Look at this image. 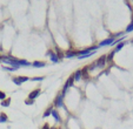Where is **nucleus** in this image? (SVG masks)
<instances>
[{
	"label": "nucleus",
	"instance_id": "obj_1",
	"mask_svg": "<svg viewBox=\"0 0 133 129\" xmlns=\"http://www.w3.org/2000/svg\"><path fill=\"white\" fill-rule=\"evenodd\" d=\"M1 61L8 63L11 67H13L15 69H18L21 66H31V63L26 60H17V59H14L12 57H1Z\"/></svg>",
	"mask_w": 133,
	"mask_h": 129
},
{
	"label": "nucleus",
	"instance_id": "obj_2",
	"mask_svg": "<svg viewBox=\"0 0 133 129\" xmlns=\"http://www.w3.org/2000/svg\"><path fill=\"white\" fill-rule=\"evenodd\" d=\"M64 96L63 94L57 95V98L54 99V107L55 108H63L64 107Z\"/></svg>",
	"mask_w": 133,
	"mask_h": 129
},
{
	"label": "nucleus",
	"instance_id": "obj_3",
	"mask_svg": "<svg viewBox=\"0 0 133 129\" xmlns=\"http://www.w3.org/2000/svg\"><path fill=\"white\" fill-rule=\"evenodd\" d=\"M73 83H74V77L73 76H71V77H68V80L66 81V83H65V86L63 88V92H61V94L63 95H65L66 94V92L71 88V87L73 86Z\"/></svg>",
	"mask_w": 133,
	"mask_h": 129
},
{
	"label": "nucleus",
	"instance_id": "obj_4",
	"mask_svg": "<svg viewBox=\"0 0 133 129\" xmlns=\"http://www.w3.org/2000/svg\"><path fill=\"white\" fill-rule=\"evenodd\" d=\"M12 80H13V82L17 85V86H20L21 83H24V82L28 81L29 77H27V76H17V77H13Z\"/></svg>",
	"mask_w": 133,
	"mask_h": 129
},
{
	"label": "nucleus",
	"instance_id": "obj_5",
	"mask_svg": "<svg viewBox=\"0 0 133 129\" xmlns=\"http://www.w3.org/2000/svg\"><path fill=\"white\" fill-rule=\"evenodd\" d=\"M106 62H107V57H106V55H104V57H99V59H98V61H97L95 66H97V67H105Z\"/></svg>",
	"mask_w": 133,
	"mask_h": 129
},
{
	"label": "nucleus",
	"instance_id": "obj_6",
	"mask_svg": "<svg viewBox=\"0 0 133 129\" xmlns=\"http://www.w3.org/2000/svg\"><path fill=\"white\" fill-rule=\"evenodd\" d=\"M40 93H41V92H40V89H34L33 92H31V93H29L28 99H29V100H35V99L40 95Z\"/></svg>",
	"mask_w": 133,
	"mask_h": 129
},
{
	"label": "nucleus",
	"instance_id": "obj_7",
	"mask_svg": "<svg viewBox=\"0 0 133 129\" xmlns=\"http://www.w3.org/2000/svg\"><path fill=\"white\" fill-rule=\"evenodd\" d=\"M46 55H47V57H51V60H52L53 62H58V61L60 60V57H58L57 54H54V53L52 52V51H48V52L46 53Z\"/></svg>",
	"mask_w": 133,
	"mask_h": 129
},
{
	"label": "nucleus",
	"instance_id": "obj_8",
	"mask_svg": "<svg viewBox=\"0 0 133 129\" xmlns=\"http://www.w3.org/2000/svg\"><path fill=\"white\" fill-rule=\"evenodd\" d=\"M114 38H110V39H106V40H104V41H101V42L99 43V47H103V46H110V45H112V43L114 42Z\"/></svg>",
	"mask_w": 133,
	"mask_h": 129
},
{
	"label": "nucleus",
	"instance_id": "obj_9",
	"mask_svg": "<svg viewBox=\"0 0 133 129\" xmlns=\"http://www.w3.org/2000/svg\"><path fill=\"white\" fill-rule=\"evenodd\" d=\"M51 115L53 116V119L55 120V121H57V122H59V123L61 122V117H60V114L58 113V110H57V109H53V110H52V114H51Z\"/></svg>",
	"mask_w": 133,
	"mask_h": 129
},
{
	"label": "nucleus",
	"instance_id": "obj_10",
	"mask_svg": "<svg viewBox=\"0 0 133 129\" xmlns=\"http://www.w3.org/2000/svg\"><path fill=\"white\" fill-rule=\"evenodd\" d=\"M73 77H74V81H79V80H81V77H82V72H81L80 69H78L77 72L74 73Z\"/></svg>",
	"mask_w": 133,
	"mask_h": 129
},
{
	"label": "nucleus",
	"instance_id": "obj_11",
	"mask_svg": "<svg viewBox=\"0 0 133 129\" xmlns=\"http://www.w3.org/2000/svg\"><path fill=\"white\" fill-rule=\"evenodd\" d=\"M8 122V116L5 113H0V123H6Z\"/></svg>",
	"mask_w": 133,
	"mask_h": 129
},
{
	"label": "nucleus",
	"instance_id": "obj_12",
	"mask_svg": "<svg viewBox=\"0 0 133 129\" xmlns=\"http://www.w3.org/2000/svg\"><path fill=\"white\" fill-rule=\"evenodd\" d=\"M32 66H33V67H37V68H41V67H45L46 63H45V62H41V61H34V62L32 63Z\"/></svg>",
	"mask_w": 133,
	"mask_h": 129
},
{
	"label": "nucleus",
	"instance_id": "obj_13",
	"mask_svg": "<svg viewBox=\"0 0 133 129\" xmlns=\"http://www.w3.org/2000/svg\"><path fill=\"white\" fill-rule=\"evenodd\" d=\"M52 110H53V107H50V108H47V109L45 110V113H44V115H42V117H44V119L48 117L50 115L52 114Z\"/></svg>",
	"mask_w": 133,
	"mask_h": 129
},
{
	"label": "nucleus",
	"instance_id": "obj_14",
	"mask_svg": "<svg viewBox=\"0 0 133 129\" xmlns=\"http://www.w3.org/2000/svg\"><path fill=\"white\" fill-rule=\"evenodd\" d=\"M11 104V99H5L4 101H1V107H8Z\"/></svg>",
	"mask_w": 133,
	"mask_h": 129
},
{
	"label": "nucleus",
	"instance_id": "obj_15",
	"mask_svg": "<svg viewBox=\"0 0 133 129\" xmlns=\"http://www.w3.org/2000/svg\"><path fill=\"white\" fill-rule=\"evenodd\" d=\"M125 45H126V41H121L120 43H118V45H117V48L114 49V52H118V51H120V49H121V48L125 46Z\"/></svg>",
	"mask_w": 133,
	"mask_h": 129
},
{
	"label": "nucleus",
	"instance_id": "obj_16",
	"mask_svg": "<svg viewBox=\"0 0 133 129\" xmlns=\"http://www.w3.org/2000/svg\"><path fill=\"white\" fill-rule=\"evenodd\" d=\"M65 57H77V52H66V53H65Z\"/></svg>",
	"mask_w": 133,
	"mask_h": 129
},
{
	"label": "nucleus",
	"instance_id": "obj_17",
	"mask_svg": "<svg viewBox=\"0 0 133 129\" xmlns=\"http://www.w3.org/2000/svg\"><path fill=\"white\" fill-rule=\"evenodd\" d=\"M133 31V21L127 26V28H126V33H130V32H132Z\"/></svg>",
	"mask_w": 133,
	"mask_h": 129
},
{
	"label": "nucleus",
	"instance_id": "obj_18",
	"mask_svg": "<svg viewBox=\"0 0 133 129\" xmlns=\"http://www.w3.org/2000/svg\"><path fill=\"white\" fill-rule=\"evenodd\" d=\"M5 99H7V98H6L5 92H1V90H0V101H4Z\"/></svg>",
	"mask_w": 133,
	"mask_h": 129
},
{
	"label": "nucleus",
	"instance_id": "obj_19",
	"mask_svg": "<svg viewBox=\"0 0 133 129\" xmlns=\"http://www.w3.org/2000/svg\"><path fill=\"white\" fill-rule=\"evenodd\" d=\"M114 53H116V52H114V51H112V52L108 54V57H107V61H111V60H112V57H113V55H114Z\"/></svg>",
	"mask_w": 133,
	"mask_h": 129
},
{
	"label": "nucleus",
	"instance_id": "obj_20",
	"mask_svg": "<svg viewBox=\"0 0 133 129\" xmlns=\"http://www.w3.org/2000/svg\"><path fill=\"white\" fill-rule=\"evenodd\" d=\"M32 81H42L44 80V77L42 76H37V77H33V79H31Z\"/></svg>",
	"mask_w": 133,
	"mask_h": 129
},
{
	"label": "nucleus",
	"instance_id": "obj_21",
	"mask_svg": "<svg viewBox=\"0 0 133 129\" xmlns=\"http://www.w3.org/2000/svg\"><path fill=\"white\" fill-rule=\"evenodd\" d=\"M4 69H6V71H8V72H15V71H17L13 67H4Z\"/></svg>",
	"mask_w": 133,
	"mask_h": 129
},
{
	"label": "nucleus",
	"instance_id": "obj_22",
	"mask_svg": "<svg viewBox=\"0 0 133 129\" xmlns=\"http://www.w3.org/2000/svg\"><path fill=\"white\" fill-rule=\"evenodd\" d=\"M25 103H26V104H33V103H34V100H29V99H27V100L25 101Z\"/></svg>",
	"mask_w": 133,
	"mask_h": 129
},
{
	"label": "nucleus",
	"instance_id": "obj_23",
	"mask_svg": "<svg viewBox=\"0 0 133 129\" xmlns=\"http://www.w3.org/2000/svg\"><path fill=\"white\" fill-rule=\"evenodd\" d=\"M41 129H50V127H48V124L46 123V124H44V127H42Z\"/></svg>",
	"mask_w": 133,
	"mask_h": 129
},
{
	"label": "nucleus",
	"instance_id": "obj_24",
	"mask_svg": "<svg viewBox=\"0 0 133 129\" xmlns=\"http://www.w3.org/2000/svg\"><path fill=\"white\" fill-rule=\"evenodd\" d=\"M50 129H58V128H55V127H54V128H50Z\"/></svg>",
	"mask_w": 133,
	"mask_h": 129
},
{
	"label": "nucleus",
	"instance_id": "obj_25",
	"mask_svg": "<svg viewBox=\"0 0 133 129\" xmlns=\"http://www.w3.org/2000/svg\"><path fill=\"white\" fill-rule=\"evenodd\" d=\"M0 61H1V57H0Z\"/></svg>",
	"mask_w": 133,
	"mask_h": 129
}]
</instances>
